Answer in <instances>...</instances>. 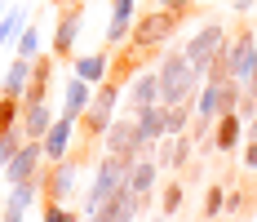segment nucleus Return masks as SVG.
I'll return each mask as SVG.
<instances>
[{
  "label": "nucleus",
  "instance_id": "1",
  "mask_svg": "<svg viewBox=\"0 0 257 222\" xmlns=\"http://www.w3.org/2000/svg\"><path fill=\"white\" fill-rule=\"evenodd\" d=\"M155 76H160V107H173V102H191L200 94L204 76L186 62L182 49H164V58L155 62Z\"/></svg>",
  "mask_w": 257,
  "mask_h": 222
},
{
  "label": "nucleus",
  "instance_id": "2",
  "mask_svg": "<svg viewBox=\"0 0 257 222\" xmlns=\"http://www.w3.org/2000/svg\"><path fill=\"white\" fill-rule=\"evenodd\" d=\"M178 31V14H164V9H151V14H138V23L128 31V49L133 53H164L169 40Z\"/></svg>",
  "mask_w": 257,
  "mask_h": 222
},
{
  "label": "nucleus",
  "instance_id": "3",
  "mask_svg": "<svg viewBox=\"0 0 257 222\" xmlns=\"http://www.w3.org/2000/svg\"><path fill=\"white\" fill-rule=\"evenodd\" d=\"M120 102H124V80H102L93 89V98H89L84 116H80V124L89 129V138H102L106 133V124L120 116Z\"/></svg>",
  "mask_w": 257,
  "mask_h": 222
},
{
  "label": "nucleus",
  "instance_id": "4",
  "mask_svg": "<svg viewBox=\"0 0 257 222\" xmlns=\"http://www.w3.org/2000/svg\"><path fill=\"white\" fill-rule=\"evenodd\" d=\"M226 40H231V36H226V27H222V23H204L200 31H191V36H186V45H182V53H186V62H191L195 71L204 76L208 67H213V62L222 58V49H226Z\"/></svg>",
  "mask_w": 257,
  "mask_h": 222
},
{
  "label": "nucleus",
  "instance_id": "5",
  "mask_svg": "<svg viewBox=\"0 0 257 222\" xmlns=\"http://www.w3.org/2000/svg\"><path fill=\"white\" fill-rule=\"evenodd\" d=\"M102 156H124V160H142V156H147L142 138H138V120H133V116H115V120L106 124V133H102Z\"/></svg>",
  "mask_w": 257,
  "mask_h": 222
},
{
  "label": "nucleus",
  "instance_id": "6",
  "mask_svg": "<svg viewBox=\"0 0 257 222\" xmlns=\"http://www.w3.org/2000/svg\"><path fill=\"white\" fill-rule=\"evenodd\" d=\"M40 169H45V147L36 138H27L18 147V156L0 169V178H5V187H18V182H31V178H45Z\"/></svg>",
  "mask_w": 257,
  "mask_h": 222
},
{
  "label": "nucleus",
  "instance_id": "7",
  "mask_svg": "<svg viewBox=\"0 0 257 222\" xmlns=\"http://www.w3.org/2000/svg\"><path fill=\"white\" fill-rule=\"evenodd\" d=\"M40 196H45V178H31V182L9 187V196L0 204V222H27V213L40 204Z\"/></svg>",
  "mask_w": 257,
  "mask_h": 222
},
{
  "label": "nucleus",
  "instance_id": "8",
  "mask_svg": "<svg viewBox=\"0 0 257 222\" xmlns=\"http://www.w3.org/2000/svg\"><path fill=\"white\" fill-rule=\"evenodd\" d=\"M253 49H257L253 31H235L231 40H226V49H222V62H226V71H231L239 85L253 76Z\"/></svg>",
  "mask_w": 257,
  "mask_h": 222
},
{
  "label": "nucleus",
  "instance_id": "9",
  "mask_svg": "<svg viewBox=\"0 0 257 222\" xmlns=\"http://www.w3.org/2000/svg\"><path fill=\"white\" fill-rule=\"evenodd\" d=\"M80 27H84V9H67L58 27H53V40H49V53L53 58H76V45H80Z\"/></svg>",
  "mask_w": 257,
  "mask_h": 222
},
{
  "label": "nucleus",
  "instance_id": "10",
  "mask_svg": "<svg viewBox=\"0 0 257 222\" xmlns=\"http://www.w3.org/2000/svg\"><path fill=\"white\" fill-rule=\"evenodd\" d=\"M71 142H76V120L53 116V124L45 129V138H40V147H45V165L67 160V156H71Z\"/></svg>",
  "mask_w": 257,
  "mask_h": 222
},
{
  "label": "nucleus",
  "instance_id": "11",
  "mask_svg": "<svg viewBox=\"0 0 257 222\" xmlns=\"http://www.w3.org/2000/svg\"><path fill=\"white\" fill-rule=\"evenodd\" d=\"M76 182H80V169H76V160H71V156H67V160H58V165H49V173H45V200L67 204L71 191H76Z\"/></svg>",
  "mask_w": 257,
  "mask_h": 222
},
{
  "label": "nucleus",
  "instance_id": "12",
  "mask_svg": "<svg viewBox=\"0 0 257 222\" xmlns=\"http://www.w3.org/2000/svg\"><path fill=\"white\" fill-rule=\"evenodd\" d=\"M124 98H128V111H142V107H160V76L155 67L147 71H133L124 80Z\"/></svg>",
  "mask_w": 257,
  "mask_h": 222
},
{
  "label": "nucleus",
  "instance_id": "13",
  "mask_svg": "<svg viewBox=\"0 0 257 222\" xmlns=\"http://www.w3.org/2000/svg\"><path fill=\"white\" fill-rule=\"evenodd\" d=\"M71 76L98 89L102 80H111V53H106V49H93V53H76V58H71Z\"/></svg>",
  "mask_w": 257,
  "mask_h": 222
},
{
  "label": "nucleus",
  "instance_id": "14",
  "mask_svg": "<svg viewBox=\"0 0 257 222\" xmlns=\"http://www.w3.org/2000/svg\"><path fill=\"white\" fill-rule=\"evenodd\" d=\"M133 23H138V0H111V23H106L102 40L115 49V45H124L128 31H133Z\"/></svg>",
  "mask_w": 257,
  "mask_h": 222
},
{
  "label": "nucleus",
  "instance_id": "15",
  "mask_svg": "<svg viewBox=\"0 0 257 222\" xmlns=\"http://www.w3.org/2000/svg\"><path fill=\"white\" fill-rule=\"evenodd\" d=\"M133 120H138V138H142L147 156L169 138V133H164V107H142V111H133Z\"/></svg>",
  "mask_w": 257,
  "mask_h": 222
},
{
  "label": "nucleus",
  "instance_id": "16",
  "mask_svg": "<svg viewBox=\"0 0 257 222\" xmlns=\"http://www.w3.org/2000/svg\"><path fill=\"white\" fill-rule=\"evenodd\" d=\"M53 116H58V111L49 107V98H45V102H23V120H18L23 138H36V142H40V138H45V129L53 124Z\"/></svg>",
  "mask_w": 257,
  "mask_h": 222
},
{
  "label": "nucleus",
  "instance_id": "17",
  "mask_svg": "<svg viewBox=\"0 0 257 222\" xmlns=\"http://www.w3.org/2000/svg\"><path fill=\"white\" fill-rule=\"evenodd\" d=\"M89 98H93V85H84V80H76V76H67V85H62V111H58V116H67V120L80 124Z\"/></svg>",
  "mask_w": 257,
  "mask_h": 222
},
{
  "label": "nucleus",
  "instance_id": "18",
  "mask_svg": "<svg viewBox=\"0 0 257 222\" xmlns=\"http://www.w3.org/2000/svg\"><path fill=\"white\" fill-rule=\"evenodd\" d=\"M31 67H36L31 58H18V53H14V62L0 76V94H5V98H23L27 85H31Z\"/></svg>",
  "mask_w": 257,
  "mask_h": 222
},
{
  "label": "nucleus",
  "instance_id": "19",
  "mask_svg": "<svg viewBox=\"0 0 257 222\" xmlns=\"http://www.w3.org/2000/svg\"><path fill=\"white\" fill-rule=\"evenodd\" d=\"M160 173H164V169L155 165L151 156H142V160L128 169V191H133V196H142V200H151V191L160 187Z\"/></svg>",
  "mask_w": 257,
  "mask_h": 222
},
{
  "label": "nucleus",
  "instance_id": "20",
  "mask_svg": "<svg viewBox=\"0 0 257 222\" xmlns=\"http://www.w3.org/2000/svg\"><path fill=\"white\" fill-rule=\"evenodd\" d=\"M191 124H195V98H191V102H173V107H164V133H169V138L186 133Z\"/></svg>",
  "mask_w": 257,
  "mask_h": 222
},
{
  "label": "nucleus",
  "instance_id": "21",
  "mask_svg": "<svg viewBox=\"0 0 257 222\" xmlns=\"http://www.w3.org/2000/svg\"><path fill=\"white\" fill-rule=\"evenodd\" d=\"M239 138H244V120H239L235 111H226V116L217 120V133H213V147H217V151H235V147H239Z\"/></svg>",
  "mask_w": 257,
  "mask_h": 222
},
{
  "label": "nucleus",
  "instance_id": "22",
  "mask_svg": "<svg viewBox=\"0 0 257 222\" xmlns=\"http://www.w3.org/2000/svg\"><path fill=\"white\" fill-rule=\"evenodd\" d=\"M23 27H27V9H23V5H9L5 18H0V49H9V45L18 40Z\"/></svg>",
  "mask_w": 257,
  "mask_h": 222
},
{
  "label": "nucleus",
  "instance_id": "23",
  "mask_svg": "<svg viewBox=\"0 0 257 222\" xmlns=\"http://www.w3.org/2000/svg\"><path fill=\"white\" fill-rule=\"evenodd\" d=\"M14 53L36 62V58H40V27H23V31H18V40H14Z\"/></svg>",
  "mask_w": 257,
  "mask_h": 222
},
{
  "label": "nucleus",
  "instance_id": "24",
  "mask_svg": "<svg viewBox=\"0 0 257 222\" xmlns=\"http://www.w3.org/2000/svg\"><path fill=\"white\" fill-rule=\"evenodd\" d=\"M18 120H23V98H5L0 94V133L5 129H18Z\"/></svg>",
  "mask_w": 257,
  "mask_h": 222
},
{
  "label": "nucleus",
  "instance_id": "25",
  "mask_svg": "<svg viewBox=\"0 0 257 222\" xmlns=\"http://www.w3.org/2000/svg\"><path fill=\"white\" fill-rule=\"evenodd\" d=\"M182 209V182H164V191H160V218H173Z\"/></svg>",
  "mask_w": 257,
  "mask_h": 222
},
{
  "label": "nucleus",
  "instance_id": "26",
  "mask_svg": "<svg viewBox=\"0 0 257 222\" xmlns=\"http://www.w3.org/2000/svg\"><path fill=\"white\" fill-rule=\"evenodd\" d=\"M23 142H27L23 129H5V133H0V169H5V165L18 156V147H23Z\"/></svg>",
  "mask_w": 257,
  "mask_h": 222
},
{
  "label": "nucleus",
  "instance_id": "27",
  "mask_svg": "<svg viewBox=\"0 0 257 222\" xmlns=\"http://www.w3.org/2000/svg\"><path fill=\"white\" fill-rule=\"evenodd\" d=\"M222 213H226V187H208V196H204V218L217 222Z\"/></svg>",
  "mask_w": 257,
  "mask_h": 222
},
{
  "label": "nucleus",
  "instance_id": "28",
  "mask_svg": "<svg viewBox=\"0 0 257 222\" xmlns=\"http://www.w3.org/2000/svg\"><path fill=\"white\" fill-rule=\"evenodd\" d=\"M40 222H80V209H67V204H45L40 209Z\"/></svg>",
  "mask_w": 257,
  "mask_h": 222
},
{
  "label": "nucleus",
  "instance_id": "29",
  "mask_svg": "<svg viewBox=\"0 0 257 222\" xmlns=\"http://www.w3.org/2000/svg\"><path fill=\"white\" fill-rule=\"evenodd\" d=\"M191 147H195V138H191V133H178V138H173V169L191 160Z\"/></svg>",
  "mask_w": 257,
  "mask_h": 222
},
{
  "label": "nucleus",
  "instance_id": "30",
  "mask_svg": "<svg viewBox=\"0 0 257 222\" xmlns=\"http://www.w3.org/2000/svg\"><path fill=\"white\" fill-rule=\"evenodd\" d=\"M235 116H239V120H253V116H257V98H253V94H244V98L235 102Z\"/></svg>",
  "mask_w": 257,
  "mask_h": 222
},
{
  "label": "nucleus",
  "instance_id": "31",
  "mask_svg": "<svg viewBox=\"0 0 257 222\" xmlns=\"http://www.w3.org/2000/svg\"><path fill=\"white\" fill-rule=\"evenodd\" d=\"M226 213H244V191H239V187H226Z\"/></svg>",
  "mask_w": 257,
  "mask_h": 222
},
{
  "label": "nucleus",
  "instance_id": "32",
  "mask_svg": "<svg viewBox=\"0 0 257 222\" xmlns=\"http://www.w3.org/2000/svg\"><path fill=\"white\" fill-rule=\"evenodd\" d=\"M191 5H195V0H155V9H164V14H186V9H191Z\"/></svg>",
  "mask_w": 257,
  "mask_h": 222
},
{
  "label": "nucleus",
  "instance_id": "33",
  "mask_svg": "<svg viewBox=\"0 0 257 222\" xmlns=\"http://www.w3.org/2000/svg\"><path fill=\"white\" fill-rule=\"evenodd\" d=\"M239 160H244V169H257V138H248V142H244Z\"/></svg>",
  "mask_w": 257,
  "mask_h": 222
},
{
  "label": "nucleus",
  "instance_id": "34",
  "mask_svg": "<svg viewBox=\"0 0 257 222\" xmlns=\"http://www.w3.org/2000/svg\"><path fill=\"white\" fill-rule=\"evenodd\" d=\"M231 9H235V14H248V9H253V0H231Z\"/></svg>",
  "mask_w": 257,
  "mask_h": 222
},
{
  "label": "nucleus",
  "instance_id": "35",
  "mask_svg": "<svg viewBox=\"0 0 257 222\" xmlns=\"http://www.w3.org/2000/svg\"><path fill=\"white\" fill-rule=\"evenodd\" d=\"M248 138H257V116H253V120H248Z\"/></svg>",
  "mask_w": 257,
  "mask_h": 222
},
{
  "label": "nucleus",
  "instance_id": "36",
  "mask_svg": "<svg viewBox=\"0 0 257 222\" xmlns=\"http://www.w3.org/2000/svg\"><path fill=\"white\" fill-rule=\"evenodd\" d=\"M5 9H9V5H5V0H0V18H5Z\"/></svg>",
  "mask_w": 257,
  "mask_h": 222
},
{
  "label": "nucleus",
  "instance_id": "37",
  "mask_svg": "<svg viewBox=\"0 0 257 222\" xmlns=\"http://www.w3.org/2000/svg\"><path fill=\"white\" fill-rule=\"evenodd\" d=\"M253 40H257V23H253Z\"/></svg>",
  "mask_w": 257,
  "mask_h": 222
},
{
  "label": "nucleus",
  "instance_id": "38",
  "mask_svg": "<svg viewBox=\"0 0 257 222\" xmlns=\"http://www.w3.org/2000/svg\"><path fill=\"white\" fill-rule=\"evenodd\" d=\"M195 5H204V0H195Z\"/></svg>",
  "mask_w": 257,
  "mask_h": 222
},
{
  "label": "nucleus",
  "instance_id": "39",
  "mask_svg": "<svg viewBox=\"0 0 257 222\" xmlns=\"http://www.w3.org/2000/svg\"><path fill=\"white\" fill-rule=\"evenodd\" d=\"M155 222H164V218H155Z\"/></svg>",
  "mask_w": 257,
  "mask_h": 222
},
{
  "label": "nucleus",
  "instance_id": "40",
  "mask_svg": "<svg viewBox=\"0 0 257 222\" xmlns=\"http://www.w3.org/2000/svg\"><path fill=\"white\" fill-rule=\"evenodd\" d=\"M217 222H222V218H217Z\"/></svg>",
  "mask_w": 257,
  "mask_h": 222
},
{
  "label": "nucleus",
  "instance_id": "41",
  "mask_svg": "<svg viewBox=\"0 0 257 222\" xmlns=\"http://www.w3.org/2000/svg\"><path fill=\"white\" fill-rule=\"evenodd\" d=\"M253 173H257V169H253Z\"/></svg>",
  "mask_w": 257,
  "mask_h": 222
}]
</instances>
